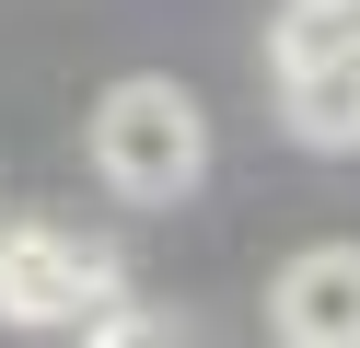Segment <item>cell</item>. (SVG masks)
Here are the masks:
<instances>
[{"label":"cell","mask_w":360,"mask_h":348,"mask_svg":"<svg viewBox=\"0 0 360 348\" xmlns=\"http://www.w3.org/2000/svg\"><path fill=\"white\" fill-rule=\"evenodd\" d=\"M94 174L117 186L128 209L198 198V174H210V116H198L174 82H117L94 105Z\"/></svg>","instance_id":"cell-1"},{"label":"cell","mask_w":360,"mask_h":348,"mask_svg":"<svg viewBox=\"0 0 360 348\" xmlns=\"http://www.w3.org/2000/svg\"><path fill=\"white\" fill-rule=\"evenodd\" d=\"M117 290V255L82 244L58 221H0V325H47V337H82Z\"/></svg>","instance_id":"cell-2"},{"label":"cell","mask_w":360,"mask_h":348,"mask_svg":"<svg viewBox=\"0 0 360 348\" xmlns=\"http://www.w3.org/2000/svg\"><path fill=\"white\" fill-rule=\"evenodd\" d=\"M267 325H279V348H360V244L290 255L267 290Z\"/></svg>","instance_id":"cell-3"},{"label":"cell","mask_w":360,"mask_h":348,"mask_svg":"<svg viewBox=\"0 0 360 348\" xmlns=\"http://www.w3.org/2000/svg\"><path fill=\"white\" fill-rule=\"evenodd\" d=\"M279 128L314 139V151H360V46L314 58V70H279Z\"/></svg>","instance_id":"cell-4"},{"label":"cell","mask_w":360,"mask_h":348,"mask_svg":"<svg viewBox=\"0 0 360 348\" xmlns=\"http://www.w3.org/2000/svg\"><path fill=\"white\" fill-rule=\"evenodd\" d=\"M349 0H290V12H279V35H267V58H279V70H314V58H349Z\"/></svg>","instance_id":"cell-5"},{"label":"cell","mask_w":360,"mask_h":348,"mask_svg":"<svg viewBox=\"0 0 360 348\" xmlns=\"http://www.w3.org/2000/svg\"><path fill=\"white\" fill-rule=\"evenodd\" d=\"M82 348H174V325L151 314V302H105V314L82 325Z\"/></svg>","instance_id":"cell-6"},{"label":"cell","mask_w":360,"mask_h":348,"mask_svg":"<svg viewBox=\"0 0 360 348\" xmlns=\"http://www.w3.org/2000/svg\"><path fill=\"white\" fill-rule=\"evenodd\" d=\"M349 35H360V0H349Z\"/></svg>","instance_id":"cell-7"}]
</instances>
